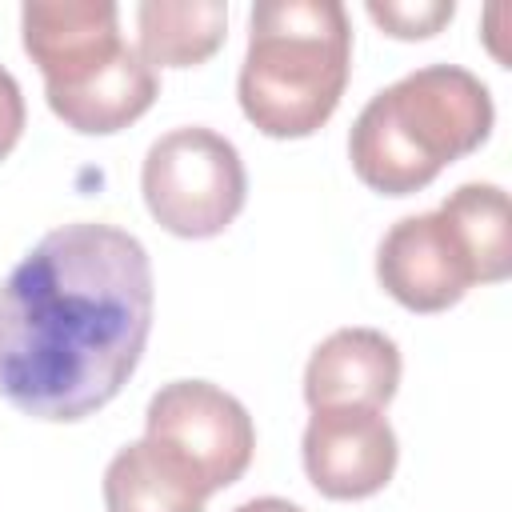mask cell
<instances>
[{
	"instance_id": "obj_1",
	"label": "cell",
	"mask_w": 512,
	"mask_h": 512,
	"mask_svg": "<svg viewBox=\"0 0 512 512\" xmlns=\"http://www.w3.org/2000/svg\"><path fill=\"white\" fill-rule=\"evenodd\" d=\"M152 304L132 232L92 220L44 232L0 284V396L52 424L100 412L144 356Z\"/></svg>"
},
{
	"instance_id": "obj_2",
	"label": "cell",
	"mask_w": 512,
	"mask_h": 512,
	"mask_svg": "<svg viewBox=\"0 0 512 512\" xmlns=\"http://www.w3.org/2000/svg\"><path fill=\"white\" fill-rule=\"evenodd\" d=\"M492 120V92L480 76L460 64H424L360 108L348 132V160L372 192L412 196L452 160L476 152Z\"/></svg>"
},
{
	"instance_id": "obj_3",
	"label": "cell",
	"mask_w": 512,
	"mask_h": 512,
	"mask_svg": "<svg viewBox=\"0 0 512 512\" xmlns=\"http://www.w3.org/2000/svg\"><path fill=\"white\" fill-rule=\"evenodd\" d=\"M352 68V24L336 0H260L236 96L252 128L300 140L328 124Z\"/></svg>"
},
{
	"instance_id": "obj_4",
	"label": "cell",
	"mask_w": 512,
	"mask_h": 512,
	"mask_svg": "<svg viewBox=\"0 0 512 512\" xmlns=\"http://www.w3.org/2000/svg\"><path fill=\"white\" fill-rule=\"evenodd\" d=\"M24 52L44 72L48 108L84 136H108L140 120L156 92V68L120 40L112 0H56L20 8Z\"/></svg>"
},
{
	"instance_id": "obj_5",
	"label": "cell",
	"mask_w": 512,
	"mask_h": 512,
	"mask_svg": "<svg viewBox=\"0 0 512 512\" xmlns=\"http://www.w3.org/2000/svg\"><path fill=\"white\" fill-rule=\"evenodd\" d=\"M140 192L164 232L208 240L240 216L248 176L228 136L188 124L152 140L140 168Z\"/></svg>"
},
{
	"instance_id": "obj_6",
	"label": "cell",
	"mask_w": 512,
	"mask_h": 512,
	"mask_svg": "<svg viewBox=\"0 0 512 512\" xmlns=\"http://www.w3.org/2000/svg\"><path fill=\"white\" fill-rule=\"evenodd\" d=\"M144 428L148 440L168 448L204 484L208 496L236 484L256 452V428L248 408L208 380L164 384L148 400Z\"/></svg>"
},
{
	"instance_id": "obj_7",
	"label": "cell",
	"mask_w": 512,
	"mask_h": 512,
	"mask_svg": "<svg viewBox=\"0 0 512 512\" xmlns=\"http://www.w3.org/2000/svg\"><path fill=\"white\" fill-rule=\"evenodd\" d=\"M376 280L408 312H444L460 304L472 284H488V272L464 228L436 208L404 216L384 232Z\"/></svg>"
},
{
	"instance_id": "obj_8",
	"label": "cell",
	"mask_w": 512,
	"mask_h": 512,
	"mask_svg": "<svg viewBox=\"0 0 512 512\" xmlns=\"http://www.w3.org/2000/svg\"><path fill=\"white\" fill-rule=\"evenodd\" d=\"M304 472L328 500L376 496L396 472V432L380 408H316L300 440Z\"/></svg>"
},
{
	"instance_id": "obj_9",
	"label": "cell",
	"mask_w": 512,
	"mask_h": 512,
	"mask_svg": "<svg viewBox=\"0 0 512 512\" xmlns=\"http://www.w3.org/2000/svg\"><path fill=\"white\" fill-rule=\"evenodd\" d=\"M400 384V348L376 328H340L304 368L308 408H384Z\"/></svg>"
},
{
	"instance_id": "obj_10",
	"label": "cell",
	"mask_w": 512,
	"mask_h": 512,
	"mask_svg": "<svg viewBox=\"0 0 512 512\" xmlns=\"http://www.w3.org/2000/svg\"><path fill=\"white\" fill-rule=\"evenodd\" d=\"M204 484L156 440L124 444L104 468L108 512H204Z\"/></svg>"
},
{
	"instance_id": "obj_11",
	"label": "cell",
	"mask_w": 512,
	"mask_h": 512,
	"mask_svg": "<svg viewBox=\"0 0 512 512\" xmlns=\"http://www.w3.org/2000/svg\"><path fill=\"white\" fill-rule=\"evenodd\" d=\"M140 56L152 68H196L228 36L224 0H144L136 8Z\"/></svg>"
},
{
	"instance_id": "obj_12",
	"label": "cell",
	"mask_w": 512,
	"mask_h": 512,
	"mask_svg": "<svg viewBox=\"0 0 512 512\" xmlns=\"http://www.w3.org/2000/svg\"><path fill=\"white\" fill-rule=\"evenodd\" d=\"M472 240L488 284L504 280L512 272V224H508V196L500 184H460L444 204H440Z\"/></svg>"
},
{
	"instance_id": "obj_13",
	"label": "cell",
	"mask_w": 512,
	"mask_h": 512,
	"mask_svg": "<svg viewBox=\"0 0 512 512\" xmlns=\"http://www.w3.org/2000/svg\"><path fill=\"white\" fill-rule=\"evenodd\" d=\"M368 16L396 40H424V36H436L452 16H456V4L452 0H372L368 4Z\"/></svg>"
},
{
	"instance_id": "obj_14",
	"label": "cell",
	"mask_w": 512,
	"mask_h": 512,
	"mask_svg": "<svg viewBox=\"0 0 512 512\" xmlns=\"http://www.w3.org/2000/svg\"><path fill=\"white\" fill-rule=\"evenodd\" d=\"M24 92L16 84V76L0 64V160L20 144V132H24Z\"/></svg>"
},
{
	"instance_id": "obj_15",
	"label": "cell",
	"mask_w": 512,
	"mask_h": 512,
	"mask_svg": "<svg viewBox=\"0 0 512 512\" xmlns=\"http://www.w3.org/2000/svg\"><path fill=\"white\" fill-rule=\"evenodd\" d=\"M232 512H304V508L292 504V500H280V496H256V500H244Z\"/></svg>"
}]
</instances>
